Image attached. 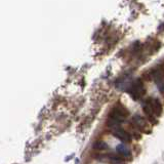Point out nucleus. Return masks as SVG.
<instances>
[{
	"instance_id": "f257e3e1",
	"label": "nucleus",
	"mask_w": 164,
	"mask_h": 164,
	"mask_svg": "<svg viewBox=\"0 0 164 164\" xmlns=\"http://www.w3.org/2000/svg\"><path fill=\"white\" fill-rule=\"evenodd\" d=\"M128 115H129V112L124 106L117 104L116 106L113 107L112 111L110 112L107 120V126L111 130L116 128V127H120L122 123L125 122L126 117H128Z\"/></svg>"
},
{
	"instance_id": "f03ea898",
	"label": "nucleus",
	"mask_w": 164,
	"mask_h": 164,
	"mask_svg": "<svg viewBox=\"0 0 164 164\" xmlns=\"http://www.w3.org/2000/svg\"><path fill=\"white\" fill-rule=\"evenodd\" d=\"M131 123L137 127V129L143 133H150L151 132V125L146 117L141 114H135L131 118Z\"/></svg>"
},
{
	"instance_id": "7ed1b4c3",
	"label": "nucleus",
	"mask_w": 164,
	"mask_h": 164,
	"mask_svg": "<svg viewBox=\"0 0 164 164\" xmlns=\"http://www.w3.org/2000/svg\"><path fill=\"white\" fill-rule=\"evenodd\" d=\"M150 75L151 77L154 79L155 83H156L158 89L164 93V69L160 66L154 68V69L150 71Z\"/></svg>"
},
{
	"instance_id": "20e7f679",
	"label": "nucleus",
	"mask_w": 164,
	"mask_h": 164,
	"mask_svg": "<svg viewBox=\"0 0 164 164\" xmlns=\"http://www.w3.org/2000/svg\"><path fill=\"white\" fill-rule=\"evenodd\" d=\"M145 92H146V89H145V85L143 81L141 79L135 80L129 90V95H131V97L135 101H137V99H142L143 95H145Z\"/></svg>"
},
{
	"instance_id": "39448f33",
	"label": "nucleus",
	"mask_w": 164,
	"mask_h": 164,
	"mask_svg": "<svg viewBox=\"0 0 164 164\" xmlns=\"http://www.w3.org/2000/svg\"><path fill=\"white\" fill-rule=\"evenodd\" d=\"M112 131V134L114 135L116 139H120L121 142H124V143H130L131 142V135L129 134V132L127 131L126 129L122 128L121 126L120 127H116L114 129L111 130Z\"/></svg>"
},
{
	"instance_id": "423d86ee",
	"label": "nucleus",
	"mask_w": 164,
	"mask_h": 164,
	"mask_svg": "<svg viewBox=\"0 0 164 164\" xmlns=\"http://www.w3.org/2000/svg\"><path fill=\"white\" fill-rule=\"evenodd\" d=\"M142 108L145 115H146V118L148 119V121H149L152 125H156L157 122H158V120H157V117L158 116L155 114L154 111L151 109V107L148 105V103L146 102V101L142 103Z\"/></svg>"
},
{
	"instance_id": "0eeeda50",
	"label": "nucleus",
	"mask_w": 164,
	"mask_h": 164,
	"mask_svg": "<svg viewBox=\"0 0 164 164\" xmlns=\"http://www.w3.org/2000/svg\"><path fill=\"white\" fill-rule=\"evenodd\" d=\"M146 102L148 103L151 109L154 111V113L157 116H160L162 114V111H163V107H162V104L160 103V101L156 97H149L148 99H146Z\"/></svg>"
},
{
	"instance_id": "6e6552de",
	"label": "nucleus",
	"mask_w": 164,
	"mask_h": 164,
	"mask_svg": "<svg viewBox=\"0 0 164 164\" xmlns=\"http://www.w3.org/2000/svg\"><path fill=\"white\" fill-rule=\"evenodd\" d=\"M116 152L117 154L121 156L124 160H131L132 159V153L128 148L123 144L118 145L116 147Z\"/></svg>"
},
{
	"instance_id": "1a4fd4ad",
	"label": "nucleus",
	"mask_w": 164,
	"mask_h": 164,
	"mask_svg": "<svg viewBox=\"0 0 164 164\" xmlns=\"http://www.w3.org/2000/svg\"><path fill=\"white\" fill-rule=\"evenodd\" d=\"M106 160H109L112 164H126L125 160L119 155H115L113 153H108L106 154Z\"/></svg>"
},
{
	"instance_id": "9d476101",
	"label": "nucleus",
	"mask_w": 164,
	"mask_h": 164,
	"mask_svg": "<svg viewBox=\"0 0 164 164\" xmlns=\"http://www.w3.org/2000/svg\"><path fill=\"white\" fill-rule=\"evenodd\" d=\"M127 131L129 132V134L131 135V137H133V139H141V133H142V132L139 131L137 127L132 124L131 122L128 123V129H127Z\"/></svg>"
},
{
	"instance_id": "9b49d317",
	"label": "nucleus",
	"mask_w": 164,
	"mask_h": 164,
	"mask_svg": "<svg viewBox=\"0 0 164 164\" xmlns=\"http://www.w3.org/2000/svg\"><path fill=\"white\" fill-rule=\"evenodd\" d=\"M108 147H109L108 144L104 141H97L92 146L93 150H97V151H104V150H107Z\"/></svg>"
}]
</instances>
